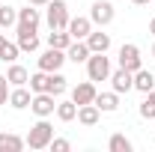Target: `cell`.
<instances>
[{"mask_svg": "<svg viewBox=\"0 0 155 152\" xmlns=\"http://www.w3.org/2000/svg\"><path fill=\"white\" fill-rule=\"evenodd\" d=\"M51 140H54V125L48 122V116H39V122L27 134V146L30 149H48Z\"/></svg>", "mask_w": 155, "mask_h": 152, "instance_id": "6da1fadb", "label": "cell"}, {"mask_svg": "<svg viewBox=\"0 0 155 152\" xmlns=\"http://www.w3.org/2000/svg\"><path fill=\"white\" fill-rule=\"evenodd\" d=\"M48 27L51 30H66L69 27V6H66V0H48Z\"/></svg>", "mask_w": 155, "mask_h": 152, "instance_id": "7a4b0ae2", "label": "cell"}, {"mask_svg": "<svg viewBox=\"0 0 155 152\" xmlns=\"http://www.w3.org/2000/svg\"><path fill=\"white\" fill-rule=\"evenodd\" d=\"M87 78L90 81H107L110 78V60L104 54H90V60H87Z\"/></svg>", "mask_w": 155, "mask_h": 152, "instance_id": "3957f363", "label": "cell"}, {"mask_svg": "<svg viewBox=\"0 0 155 152\" xmlns=\"http://www.w3.org/2000/svg\"><path fill=\"white\" fill-rule=\"evenodd\" d=\"M114 15H116V9H114L110 0H96L93 9H90V21H93L96 27H107V24L114 21Z\"/></svg>", "mask_w": 155, "mask_h": 152, "instance_id": "277c9868", "label": "cell"}, {"mask_svg": "<svg viewBox=\"0 0 155 152\" xmlns=\"http://www.w3.org/2000/svg\"><path fill=\"white\" fill-rule=\"evenodd\" d=\"M119 66L122 69H128V72H137V69H143V57H140V48L137 45H122L119 48Z\"/></svg>", "mask_w": 155, "mask_h": 152, "instance_id": "5b68a950", "label": "cell"}, {"mask_svg": "<svg viewBox=\"0 0 155 152\" xmlns=\"http://www.w3.org/2000/svg\"><path fill=\"white\" fill-rule=\"evenodd\" d=\"M30 111H33L36 116H51L54 111H57V95H51V93H33Z\"/></svg>", "mask_w": 155, "mask_h": 152, "instance_id": "8992f818", "label": "cell"}, {"mask_svg": "<svg viewBox=\"0 0 155 152\" xmlns=\"http://www.w3.org/2000/svg\"><path fill=\"white\" fill-rule=\"evenodd\" d=\"M63 63H66V51H60V48H48V51L39 57V69H42V72H60Z\"/></svg>", "mask_w": 155, "mask_h": 152, "instance_id": "52a82bcc", "label": "cell"}, {"mask_svg": "<svg viewBox=\"0 0 155 152\" xmlns=\"http://www.w3.org/2000/svg\"><path fill=\"white\" fill-rule=\"evenodd\" d=\"M15 33H18V48L24 54H33L39 48V36H36V27H24V24H15Z\"/></svg>", "mask_w": 155, "mask_h": 152, "instance_id": "ba28073f", "label": "cell"}, {"mask_svg": "<svg viewBox=\"0 0 155 152\" xmlns=\"http://www.w3.org/2000/svg\"><path fill=\"white\" fill-rule=\"evenodd\" d=\"M110 84H114V93H128V90H134V72H128V69H116V72H110V78H107Z\"/></svg>", "mask_w": 155, "mask_h": 152, "instance_id": "9c48e42d", "label": "cell"}, {"mask_svg": "<svg viewBox=\"0 0 155 152\" xmlns=\"http://www.w3.org/2000/svg\"><path fill=\"white\" fill-rule=\"evenodd\" d=\"M96 81H84V84H78L75 90H72V101H75L78 107L81 104H93L96 101Z\"/></svg>", "mask_w": 155, "mask_h": 152, "instance_id": "30bf717a", "label": "cell"}, {"mask_svg": "<svg viewBox=\"0 0 155 152\" xmlns=\"http://www.w3.org/2000/svg\"><path fill=\"white\" fill-rule=\"evenodd\" d=\"M90 54H93V51H90V45H87L84 39H75V42L66 48V60H69V63H75V66L87 63V60H90Z\"/></svg>", "mask_w": 155, "mask_h": 152, "instance_id": "8fae6325", "label": "cell"}, {"mask_svg": "<svg viewBox=\"0 0 155 152\" xmlns=\"http://www.w3.org/2000/svg\"><path fill=\"white\" fill-rule=\"evenodd\" d=\"M30 101H33V90H27V87H12L9 90V107L24 111V107H30Z\"/></svg>", "mask_w": 155, "mask_h": 152, "instance_id": "7c38bea8", "label": "cell"}, {"mask_svg": "<svg viewBox=\"0 0 155 152\" xmlns=\"http://www.w3.org/2000/svg\"><path fill=\"white\" fill-rule=\"evenodd\" d=\"M87 45H90V51L93 54H107V48H110V33H101V30H93L90 36L84 39Z\"/></svg>", "mask_w": 155, "mask_h": 152, "instance_id": "4fadbf2b", "label": "cell"}, {"mask_svg": "<svg viewBox=\"0 0 155 152\" xmlns=\"http://www.w3.org/2000/svg\"><path fill=\"white\" fill-rule=\"evenodd\" d=\"M69 36L72 39H87L90 33H93V21L90 18H69Z\"/></svg>", "mask_w": 155, "mask_h": 152, "instance_id": "5bb4252c", "label": "cell"}, {"mask_svg": "<svg viewBox=\"0 0 155 152\" xmlns=\"http://www.w3.org/2000/svg\"><path fill=\"white\" fill-rule=\"evenodd\" d=\"M93 104H96L101 114H114L116 107H119V93H114V90L110 93H96V101Z\"/></svg>", "mask_w": 155, "mask_h": 152, "instance_id": "9a60e30c", "label": "cell"}, {"mask_svg": "<svg viewBox=\"0 0 155 152\" xmlns=\"http://www.w3.org/2000/svg\"><path fill=\"white\" fill-rule=\"evenodd\" d=\"M98 119H101V111H98L96 104H81L78 107V122L81 125L93 128V125H98Z\"/></svg>", "mask_w": 155, "mask_h": 152, "instance_id": "2e32d148", "label": "cell"}, {"mask_svg": "<svg viewBox=\"0 0 155 152\" xmlns=\"http://www.w3.org/2000/svg\"><path fill=\"white\" fill-rule=\"evenodd\" d=\"M27 146V140H21L18 134H0V152H21Z\"/></svg>", "mask_w": 155, "mask_h": 152, "instance_id": "e0dca14e", "label": "cell"}, {"mask_svg": "<svg viewBox=\"0 0 155 152\" xmlns=\"http://www.w3.org/2000/svg\"><path fill=\"white\" fill-rule=\"evenodd\" d=\"M72 42H75V39L69 36V30H51V33H48V48H60V51H66Z\"/></svg>", "mask_w": 155, "mask_h": 152, "instance_id": "ac0fdd59", "label": "cell"}, {"mask_svg": "<svg viewBox=\"0 0 155 152\" xmlns=\"http://www.w3.org/2000/svg\"><path fill=\"white\" fill-rule=\"evenodd\" d=\"M6 81H9L12 87H24V84L30 81V72H27L24 66H18V63H12L9 72H6Z\"/></svg>", "mask_w": 155, "mask_h": 152, "instance_id": "d6986e66", "label": "cell"}, {"mask_svg": "<svg viewBox=\"0 0 155 152\" xmlns=\"http://www.w3.org/2000/svg\"><path fill=\"white\" fill-rule=\"evenodd\" d=\"M134 90H140V93L155 90V75L146 72V69H137V72H134Z\"/></svg>", "mask_w": 155, "mask_h": 152, "instance_id": "ffe728a7", "label": "cell"}, {"mask_svg": "<svg viewBox=\"0 0 155 152\" xmlns=\"http://www.w3.org/2000/svg\"><path fill=\"white\" fill-rule=\"evenodd\" d=\"M57 119L60 122H72V119H78V104L75 101H57Z\"/></svg>", "mask_w": 155, "mask_h": 152, "instance_id": "44dd1931", "label": "cell"}, {"mask_svg": "<svg viewBox=\"0 0 155 152\" xmlns=\"http://www.w3.org/2000/svg\"><path fill=\"white\" fill-rule=\"evenodd\" d=\"M39 21H42V15H39L36 6L27 3V9H18V24H24V27H39Z\"/></svg>", "mask_w": 155, "mask_h": 152, "instance_id": "7402d4cb", "label": "cell"}, {"mask_svg": "<svg viewBox=\"0 0 155 152\" xmlns=\"http://www.w3.org/2000/svg\"><path fill=\"white\" fill-rule=\"evenodd\" d=\"M66 90H69V81L60 75V72H51V81H48V93L60 98V95L66 93Z\"/></svg>", "mask_w": 155, "mask_h": 152, "instance_id": "603a6c76", "label": "cell"}, {"mask_svg": "<svg viewBox=\"0 0 155 152\" xmlns=\"http://www.w3.org/2000/svg\"><path fill=\"white\" fill-rule=\"evenodd\" d=\"M107 149L110 152H131V140L125 137V134H110V140H107Z\"/></svg>", "mask_w": 155, "mask_h": 152, "instance_id": "cb8c5ba5", "label": "cell"}, {"mask_svg": "<svg viewBox=\"0 0 155 152\" xmlns=\"http://www.w3.org/2000/svg\"><path fill=\"white\" fill-rule=\"evenodd\" d=\"M48 81H51V72H42L39 69L36 75H30V90L33 93H48Z\"/></svg>", "mask_w": 155, "mask_h": 152, "instance_id": "d4e9b609", "label": "cell"}, {"mask_svg": "<svg viewBox=\"0 0 155 152\" xmlns=\"http://www.w3.org/2000/svg\"><path fill=\"white\" fill-rule=\"evenodd\" d=\"M15 24H18V9H12V6H0V30L15 27Z\"/></svg>", "mask_w": 155, "mask_h": 152, "instance_id": "484cf974", "label": "cell"}, {"mask_svg": "<svg viewBox=\"0 0 155 152\" xmlns=\"http://www.w3.org/2000/svg\"><path fill=\"white\" fill-rule=\"evenodd\" d=\"M18 54H21L18 42H9V39H6V45L0 48V60H3V63H15V60H18Z\"/></svg>", "mask_w": 155, "mask_h": 152, "instance_id": "4316f807", "label": "cell"}, {"mask_svg": "<svg viewBox=\"0 0 155 152\" xmlns=\"http://www.w3.org/2000/svg\"><path fill=\"white\" fill-rule=\"evenodd\" d=\"M9 90H12V84L6 81V75H0V107L9 104Z\"/></svg>", "mask_w": 155, "mask_h": 152, "instance_id": "83f0119b", "label": "cell"}, {"mask_svg": "<svg viewBox=\"0 0 155 152\" xmlns=\"http://www.w3.org/2000/svg\"><path fill=\"white\" fill-rule=\"evenodd\" d=\"M51 149H54V152H69V149H72V143L63 140V137H54V140H51Z\"/></svg>", "mask_w": 155, "mask_h": 152, "instance_id": "f1b7e54d", "label": "cell"}, {"mask_svg": "<svg viewBox=\"0 0 155 152\" xmlns=\"http://www.w3.org/2000/svg\"><path fill=\"white\" fill-rule=\"evenodd\" d=\"M140 116H143V119H155V107L149 101H140Z\"/></svg>", "mask_w": 155, "mask_h": 152, "instance_id": "f546056e", "label": "cell"}, {"mask_svg": "<svg viewBox=\"0 0 155 152\" xmlns=\"http://www.w3.org/2000/svg\"><path fill=\"white\" fill-rule=\"evenodd\" d=\"M30 6H48V0H27Z\"/></svg>", "mask_w": 155, "mask_h": 152, "instance_id": "4dcf8cb0", "label": "cell"}, {"mask_svg": "<svg viewBox=\"0 0 155 152\" xmlns=\"http://www.w3.org/2000/svg\"><path fill=\"white\" fill-rule=\"evenodd\" d=\"M131 3H134V6H146L149 0H131Z\"/></svg>", "mask_w": 155, "mask_h": 152, "instance_id": "1f68e13d", "label": "cell"}, {"mask_svg": "<svg viewBox=\"0 0 155 152\" xmlns=\"http://www.w3.org/2000/svg\"><path fill=\"white\" fill-rule=\"evenodd\" d=\"M149 33H152V36H155V18L149 21Z\"/></svg>", "mask_w": 155, "mask_h": 152, "instance_id": "d6a6232c", "label": "cell"}, {"mask_svg": "<svg viewBox=\"0 0 155 152\" xmlns=\"http://www.w3.org/2000/svg\"><path fill=\"white\" fill-rule=\"evenodd\" d=\"M3 45H6V36H3V33H0V48H3Z\"/></svg>", "mask_w": 155, "mask_h": 152, "instance_id": "836d02e7", "label": "cell"}, {"mask_svg": "<svg viewBox=\"0 0 155 152\" xmlns=\"http://www.w3.org/2000/svg\"><path fill=\"white\" fill-rule=\"evenodd\" d=\"M152 57H155V45H152Z\"/></svg>", "mask_w": 155, "mask_h": 152, "instance_id": "e575fe53", "label": "cell"}, {"mask_svg": "<svg viewBox=\"0 0 155 152\" xmlns=\"http://www.w3.org/2000/svg\"><path fill=\"white\" fill-rule=\"evenodd\" d=\"M152 143H155V140H152Z\"/></svg>", "mask_w": 155, "mask_h": 152, "instance_id": "d590c367", "label": "cell"}]
</instances>
